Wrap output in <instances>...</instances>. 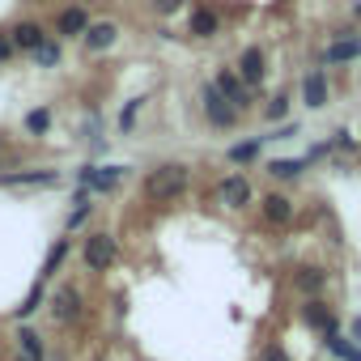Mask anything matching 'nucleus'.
<instances>
[{
    "mask_svg": "<svg viewBox=\"0 0 361 361\" xmlns=\"http://www.w3.org/2000/svg\"><path fill=\"white\" fill-rule=\"evenodd\" d=\"M0 183L5 188H47V183H56V170H22V174H5Z\"/></svg>",
    "mask_w": 361,
    "mask_h": 361,
    "instance_id": "nucleus-9",
    "label": "nucleus"
},
{
    "mask_svg": "<svg viewBox=\"0 0 361 361\" xmlns=\"http://www.w3.org/2000/svg\"><path fill=\"white\" fill-rule=\"evenodd\" d=\"M204 115H209V123H213V128H234V119H238V111L221 98V90H217V85H209V90H204Z\"/></svg>",
    "mask_w": 361,
    "mask_h": 361,
    "instance_id": "nucleus-3",
    "label": "nucleus"
},
{
    "mask_svg": "<svg viewBox=\"0 0 361 361\" xmlns=\"http://www.w3.org/2000/svg\"><path fill=\"white\" fill-rule=\"evenodd\" d=\"M255 153H259V140H247V145H234V149H230L234 161H251Z\"/></svg>",
    "mask_w": 361,
    "mask_h": 361,
    "instance_id": "nucleus-24",
    "label": "nucleus"
},
{
    "mask_svg": "<svg viewBox=\"0 0 361 361\" xmlns=\"http://www.w3.org/2000/svg\"><path fill=\"white\" fill-rule=\"evenodd\" d=\"M238 73H243V81H247V85H259V81H264V51H259V47H247V51H243Z\"/></svg>",
    "mask_w": 361,
    "mask_h": 361,
    "instance_id": "nucleus-11",
    "label": "nucleus"
},
{
    "mask_svg": "<svg viewBox=\"0 0 361 361\" xmlns=\"http://www.w3.org/2000/svg\"><path fill=\"white\" fill-rule=\"evenodd\" d=\"M259 361H289V357H285V348H276V344H272V348H264V357H259Z\"/></svg>",
    "mask_w": 361,
    "mask_h": 361,
    "instance_id": "nucleus-28",
    "label": "nucleus"
},
{
    "mask_svg": "<svg viewBox=\"0 0 361 361\" xmlns=\"http://www.w3.org/2000/svg\"><path fill=\"white\" fill-rule=\"evenodd\" d=\"M22 353H26L30 361H43V340H39L35 331H22Z\"/></svg>",
    "mask_w": 361,
    "mask_h": 361,
    "instance_id": "nucleus-20",
    "label": "nucleus"
},
{
    "mask_svg": "<svg viewBox=\"0 0 361 361\" xmlns=\"http://www.w3.org/2000/svg\"><path fill=\"white\" fill-rule=\"evenodd\" d=\"M188 183H192L188 166L170 161V166H157V170L145 178V196H149V200H157V204H170V200H178V196L188 192Z\"/></svg>",
    "mask_w": 361,
    "mask_h": 361,
    "instance_id": "nucleus-1",
    "label": "nucleus"
},
{
    "mask_svg": "<svg viewBox=\"0 0 361 361\" xmlns=\"http://www.w3.org/2000/svg\"><path fill=\"white\" fill-rule=\"evenodd\" d=\"M13 56V43H5V39H0V60H9Z\"/></svg>",
    "mask_w": 361,
    "mask_h": 361,
    "instance_id": "nucleus-29",
    "label": "nucleus"
},
{
    "mask_svg": "<svg viewBox=\"0 0 361 361\" xmlns=\"http://www.w3.org/2000/svg\"><path fill=\"white\" fill-rule=\"evenodd\" d=\"M361 56V39H340L327 47V64H344V60H357Z\"/></svg>",
    "mask_w": 361,
    "mask_h": 361,
    "instance_id": "nucleus-18",
    "label": "nucleus"
},
{
    "mask_svg": "<svg viewBox=\"0 0 361 361\" xmlns=\"http://www.w3.org/2000/svg\"><path fill=\"white\" fill-rule=\"evenodd\" d=\"M217 90H221V98L234 106V111H243L251 98H247V81L243 77H234V73H217Z\"/></svg>",
    "mask_w": 361,
    "mask_h": 361,
    "instance_id": "nucleus-6",
    "label": "nucleus"
},
{
    "mask_svg": "<svg viewBox=\"0 0 361 361\" xmlns=\"http://www.w3.org/2000/svg\"><path fill=\"white\" fill-rule=\"evenodd\" d=\"M56 30H60V35H85V30H90V13H85V9H64Z\"/></svg>",
    "mask_w": 361,
    "mask_h": 361,
    "instance_id": "nucleus-14",
    "label": "nucleus"
},
{
    "mask_svg": "<svg viewBox=\"0 0 361 361\" xmlns=\"http://www.w3.org/2000/svg\"><path fill=\"white\" fill-rule=\"evenodd\" d=\"M306 323H310V327H323L327 336L336 331V314H331L323 302H306Z\"/></svg>",
    "mask_w": 361,
    "mask_h": 361,
    "instance_id": "nucleus-17",
    "label": "nucleus"
},
{
    "mask_svg": "<svg viewBox=\"0 0 361 361\" xmlns=\"http://www.w3.org/2000/svg\"><path fill=\"white\" fill-rule=\"evenodd\" d=\"M268 170H272V178H298V174H302V161H289V157H276V161H272Z\"/></svg>",
    "mask_w": 361,
    "mask_h": 361,
    "instance_id": "nucleus-19",
    "label": "nucleus"
},
{
    "mask_svg": "<svg viewBox=\"0 0 361 361\" xmlns=\"http://www.w3.org/2000/svg\"><path fill=\"white\" fill-rule=\"evenodd\" d=\"M9 43H13L18 51H39V47L47 43V35H43V26H35V22H18Z\"/></svg>",
    "mask_w": 361,
    "mask_h": 361,
    "instance_id": "nucleus-7",
    "label": "nucleus"
},
{
    "mask_svg": "<svg viewBox=\"0 0 361 361\" xmlns=\"http://www.w3.org/2000/svg\"><path fill=\"white\" fill-rule=\"evenodd\" d=\"M35 60H39L43 68H51V64H60V43H43V47L35 51Z\"/></svg>",
    "mask_w": 361,
    "mask_h": 361,
    "instance_id": "nucleus-21",
    "label": "nucleus"
},
{
    "mask_svg": "<svg viewBox=\"0 0 361 361\" xmlns=\"http://www.w3.org/2000/svg\"><path fill=\"white\" fill-rule=\"evenodd\" d=\"M18 361H30V357H18Z\"/></svg>",
    "mask_w": 361,
    "mask_h": 361,
    "instance_id": "nucleus-32",
    "label": "nucleus"
},
{
    "mask_svg": "<svg viewBox=\"0 0 361 361\" xmlns=\"http://www.w3.org/2000/svg\"><path fill=\"white\" fill-rule=\"evenodd\" d=\"M264 217H268L272 226H289V221H293V204H289L285 196H264Z\"/></svg>",
    "mask_w": 361,
    "mask_h": 361,
    "instance_id": "nucleus-13",
    "label": "nucleus"
},
{
    "mask_svg": "<svg viewBox=\"0 0 361 361\" xmlns=\"http://www.w3.org/2000/svg\"><path fill=\"white\" fill-rule=\"evenodd\" d=\"M123 178V166H98V170H81V188L90 192H111Z\"/></svg>",
    "mask_w": 361,
    "mask_h": 361,
    "instance_id": "nucleus-5",
    "label": "nucleus"
},
{
    "mask_svg": "<svg viewBox=\"0 0 361 361\" xmlns=\"http://www.w3.org/2000/svg\"><path fill=\"white\" fill-rule=\"evenodd\" d=\"M81 39H85L90 51H106V47H115L119 30H115V22H90V30H85Z\"/></svg>",
    "mask_w": 361,
    "mask_h": 361,
    "instance_id": "nucleus-8",
    "label": "nucleus"
},
{
    "mask_svg": "<svg viewBox=\"0 0 361 361\" xmlns=\"http://www.w3.org/2000/svg\"><path fill=\"white\" fill-rule=\"evenodd\" d=\"M327 285V272H319V268H302V272H293V289H302V293H319Z\"/></svg>",
    "mask_w": 361,
    "mask_h": 361,
    "instance_id": "nucleus-16",
    "label": "nucleus"
},
{
    "mask_svg": "<svg viewBox=\"0 0 361 361\" xmlns=\"http://www.w3.org/2000/svg\"><path fill=\"white\" fill-rule=\"evenodd\" d=\"M302 98H306V106H323L327 102V77L323 73H306V81H302Z\"/></svg>",
    "mask_w": 361,
    "mask_h": 361,
    "instance_id": "nucleus-12",
    "label": "nucleus"
},
{
    "mask_svg": "<svg viewBox=\"0 0 361 361\" xmlns=\"http://www.w3.org/2000/svg\"><path fill=\"white\" fill-rule=\"evenodd\" d=\"M327 344H331L340 357H348V361H361V348H353L348 340H340V336H327Z\"/></svg>",
    "mask_w": 361,
    "mask_h": 361,
    "instance_id": "nucleus-22",
    "label": "nucleus"
},
{
    "mask_svg": "<svg viewBox=\"0 0 361 361\" xmlns=\"http://www.w3.org/2000/svg\"><path fill=\"white\" fill-rule=\"evenodd\" d=\"M47 123H51V111H30V119H26V128L39 136V132H47Z\"/></svg>",
    "mask_w": 361,
    "mask_h": 361,
    "instance_id": "nucleus-23",
    "label": "nucleus"
},
{
    "mask_svg": "<svg viewBox=\"0 0 361 361\" xmlns=\"http://www.w3.org/2000/svg\"><path fill=\"white\" fill-rule=\"evenodd\" d=\"M115 259H119V247H115L111 234H90L85 238V264H90V272H106Z\"/></svg>",
    "mask_w": 361,
    "mask_h": 361,
    "instance_id": "nucleus-2",
    "label": "nucleus"
},
{
    "mask_svg": "<svg viewBox=\"0 0 361 361\" xmlns=\"http://www.w3.org/2000/svg\"><path fill=\"white\" fill-rule=\"evenodd\" d=\"M353 336H357V340H361V319H357V323H353Z\"/></svg>",
    "mask_w": 361,
    "mask_h": 361,
    "instance_id": "nucleus-30",
    "label": "nucleus"
},
{
    "mask_svg": "<svg viewBox=\"0 0 361 361\" xmlns=\"http://www.w3.org/2000/svg\"><path fill=\"white\" fill-rule=\"evenodd\" d=\"M178 5H183V0H153V9H157V13H174Z\"/></svg>",
    "mask_w": 361,
    "mask_h": 361,
    "instance_id": "nucleus-27",
    "label": "nucleus"
},
{
    "mask_svg": "<svg viewBox=\"0 0 361 361\" xmlns=\"http://www.w3.org/2000/svg\"><path fill=\"white\" fill-rule=\"evenodd\" d=\"M64 255H68V243H56V247H51V255H47V268H43V272H56V268L64 264Z\"/></svg>",
    "mask_w": 361,
    "mask_h": 361,
    "instance_id": "nucleus-25",
    "label": "nucleus"
},
{
    "mask_svg": "<svg viewBox=\"0 0 361 361\" xmlns=\"http://www.w3.org/2000/svg\"><path fill=\"white\" fill-rule=\"evenodd\" d=\"M188 30H192L196 39H213V35H217V13H209V9H192Z\"/></svg>",
    "mask_w": 361,
    "mask_h": 361,
    "instance_id": "nucleus-15",
    "label": "nucleus"
},
{
    "mask_svg": "<svg viewBox=\"0 0 361 361\" xmlns=\"http://www.w3.org/2000/svg\"><path fill=\"white\" fill-rule=\"evenodd\" d=\"M221 200H226L230 209H243V204H251V188H247V178H243V174H230L226 183H221Z\"/></svg>",
    "mask_w": 361,
    "mask_h": 361,
    "instance_id": "nucleus-10",
    "label": "nucleus"
},
{
    "mask_svg": "<svg viewBox=\"0 0 361 361\" xmlns=\"http://www.w3.org/2000/svg\"><path fill=\"white\" fill-rule=\"evenodd\" d=\"M357 18H361V5H357Z\"/></svg>",
    "mask_w": 361,
    "mask_h": 361,
    "instance_id": "nucleus-31",
    "label": "nucleus"
},
{
    "mask_svg": "<svg viewBox=\"0 0 361 361\" xmlns=\"http://www.w3.org/2000/svg\"><path fill=\"white\" fill-rule=\"evenodd\" d=\"M51 314H56L60 323H73V319L81 314V293H77V285H60V289H56V298H51Z\"/></svg>",
    "mask_w": 361,
    "mask_h": 361,
    "instance_id": "nucleus-4",
    "label": "nucleus"
},
{
    "mask_svg": "<svg viewBox=\"0 0 361 361\" xmlns=\"http://www.w3.org/2000/svg\"><path fill=\"white\" fill-rule=\"evenodd\" d=\"M285 111H289V98H285V94H281V98H272V102H268V119H281V115H285Z\"/></svg>",
    "mask_w": 361,
    "mask_h": 361,
    "instance_id": "nucleus-26",
    "label": "nucleus"
}]
</instances>
